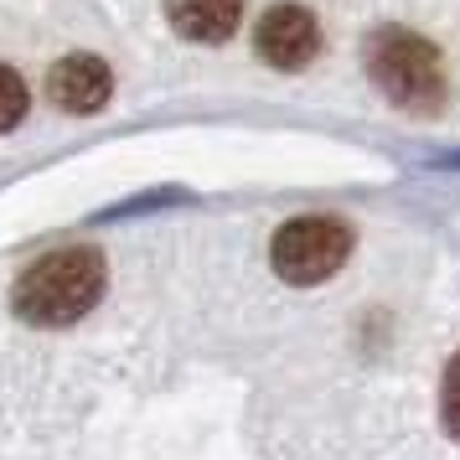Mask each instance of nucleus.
<instances>
[{
	"instance_id": "nucleus-1",
	"label": "nucleus",
	"mask_w": 460,
	"mask_h": 460,
	"mask_svg": "<svg viewBox=\"0 0 460 460\" xmlns=\"http://www.w3.org/2000/svg\"><path fill=\"white\" fill-rule=\"evenodd\" d=\"M99 295H104V259H99V249L78 243V249H58L47 259H37L16 279L11 305L31 326H67V321L93 311Z\"/></svg>"
},
{
	"instance_id": "nucleus-2",
	"label": "nucleus",
	"mask_w": 460,
	"mask_h": 460,
	"mask_svg": "<svg viewBox=\"0 0 460 460\" xmlns=\"http://www.w3.org/2000/svg\"><path fill=\"white\" fill-rule=\"evenodd\" d=\"M367 73L409 114L445 109V63L424 37L403 31V26H383V31L367 37Z\"/></svg>"
},
{
	"instance_id": "nucleus-3",
	"label": "nucleus",
	"mask_w": 460,
	"mask_h": 460,
	"mask_svg": "<svg viewBox=\"0 0 460 460\" xmlns=\"http://www.w3.org/2000/svg\"><path fill=\"white\" fill-rule=\"evenodd\" d=\"M352 253V228L336 217H295L274 233L270 243V264L279 279L290 285H321L332 279Z\"/></svg>"
},
{
	"instance_id": "nucleus-4",
	"label": "nucleus",
	"mask_w": 460,
	"mask_h": 460,
	"mask_svg": "<svg viewBox=\"0 0 460 460\" xmlns=\"http://www.w3.org/2000/svg\"><path fill=\"white\" fill-rule=\"evenodd\" d=\"M253 47L259 58L279 73H300L305 63H315L321 52V26L305 5H270L259 26H253Z\"/></svg>"
},
{
	"instance_id": "nucleus-5",
	"label": "nucleus",
	"mask_w": 460,
	"mask_h": 460,
	"mask_svg": "<svg viewBox=\"0 0 460 460\" xmlns=\"http://www.w3.org/2000/svg\"><path fill=\"white\" fill-rule=\"evenodd\" d=\"M47 93H52V104L67 109V114H99V109L109 104V93H114V78H109L104 58L73 52V58H63V63L52 67Z\"/></svg>"
},
{
	"instance_id": "nucleus-6",
	"label": "nucleus",
	"mask_w": 460,
	"mask_h": 460,
	"mask_svg": "<svg viewBox=\"0 0 460 460\" xmlns=\"http://www.w3.org/2000/svg\"><path fill=\"white\" fill-rule=\"evenodd\" d=\"M166 22L187 42H228L243 22V0H166Z\"/></svg>"
},
{
	"instance_id": "nucleus-7",
	"label": "nucleus",
	"mask_w": 460,
	"mask_h": 460,
	"mask_svg": "<svg viewBox=\"0 0 460 460\" xmlns=\"http://www.w3.org/2000/svg\"><path fill=\"white\" fill-rule=\"evenodd\" d=\"M26 104H31V93H26V84H22V73L16 67H5L0 63V135L5 129H16L26 119Z\"/></svg>"
},
{
	"instance_id": "nucleus-8",
	"label": "nucleus",
	"mask_w": 460,
	"mask_h": 460,
	"mask_svg": "<svg viewBox=\"0 0 460 460\" xmlns=\"http://www.w3.org/2000/svg\"><path fill=\"white\" fill-rule=\"evenodd\" d=\"M445 429L460 439V352L450 362V373H445Z\"/></svg>"
}]
</instances>
